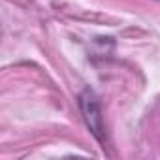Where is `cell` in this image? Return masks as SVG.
<instances>
[{
	"mask_svg": "<svg viewBox=\"0 0 160 160\" xmlns=\"http://www.w3.org/2000/svg\"><path fill=\"white\" fill-rule=\"evenodd\" d=\"M77 104H79V109H81V115H83V121L87 124V128L91 130V134L100 141L104 143L106 141V126H104V117H102V109H100V102H98V96L94 94L92 89H83L77 96Z\"/></svg>",
	"mask_w": 160,
	"mask_h": 160,
	"instance_id": "obj_1",
	"label": "cell"
}]
</instances>
